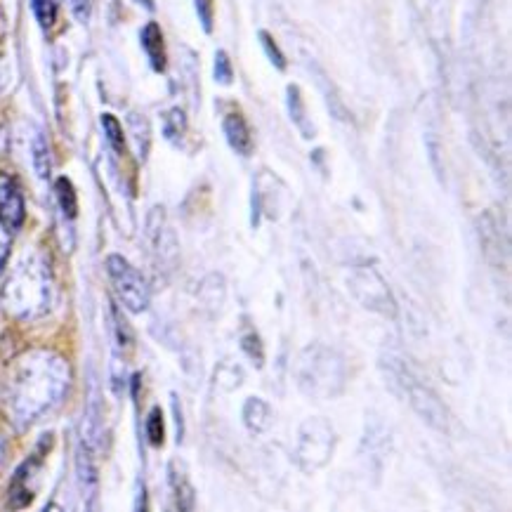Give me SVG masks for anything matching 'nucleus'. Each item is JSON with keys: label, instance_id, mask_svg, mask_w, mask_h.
Listing matches in <instances>:
<instances>
[{"label": "nucleus", "instance_id": "f257e3e1", "mask_svg": "<svg viewBox=\"0 0 512 512\" xmlns=\"http://www.w3.org/2000/svg\"><path fill=\"white\" fill-rule=\"evenodd\" d=\"M71 369L67 359L50 350H34L10 366L0 385V404L19 430L34 425L67 395Z\"/></svg>", "mask_w": 512, "mask_h": 512}, {"label": "nucleus", "instance_id": "f03ea898", "mask_svg": "<svg viewBox=\"0 0 512 512\" xmlns=\"http://www.w3.org/2000/svg\"><path fill=\"white\" fill-rule=\"evenodd\" d=\"M52 303L50 267L41 255H26L17 262L3 286V305L12 317L31 321L43 317Z\"/></svg>", "mask_w": 512, "mask_h": 512}, {"label": "nucleus", "instance_id": "7ed1b4c3", "mask_svg": "<svg viewBox=\"0 0 512 512\" xmlns=\"http://www.w3.org/2000/svg\"><path fill=\"white\" fill-rule=\"evenodd\" d=\"M293 378L298 390L307 397L319 402L336 399L347 387V361L333 347L312 343L295 359Z\"/></svg>", "mask_w": 512, "mask_h": 512}, {"label": "nucleus", "instance_id": "20e7f679", "mask_svg": "<svg viewBox=\"0 0 512 512\" xmlns=\"http://www.w3.org/2000/svg\"><path fill=\"white\" fill-rule=\"evenodd\" d=\"M338 432L326 418H307L298 430V442L293 449V461L307 475H314L331 463L336 454Z\"/></svg>", "mask_w": 512, "mask_h": 512}, {"label": "nucleus", "instance_id": "39448f33", "mask_svg": "<svg viewBox=\"0 0 512 512\" xmlns=\"http://www.w3.org/2000/svg\"><path fill=\"white\" fill-rule=\"evenodd\" d=\"M390 378L392 383L402 387L404 397L409 399L411 409L418 413L432 430L437 432H449V411L442 404V399L437 397V392L430 385L420 383L409 373L404 364H397L395 359L390 361Z\"/></svg>", "mask_w": 512, "mask_h": 512}, {"label": "nucleus", "instance_id": "423d86ee", "mask_svg": "<svg viewBox=\"0 0 512 512\" xmlns=\"http://www.w3.org/2000/svg\"><path fill=\"white\" fill-rule=\"evenodd\" d=\"M350 293L354 295V300L364 307V310L376 312L380 317L395 319L397 317V300L392 295L387 281L380 277L373 267H359L354 269L350 281Z\"/></svg>", "mask_w": 512, "mask_h": 512}, {"label": "nucleus", "instance_id": "0eeeda50", "mask_svg": "<svg viewBox=\"0 0 512 512\" xmlns=\"http://www.w3.org/2000/svg\"><path fill=\"white\" fill-rule=\"evenodd\" d=\"M107 274H109L111 284H114L118 300H121V305L126 307L128 312L140 314L147 310L149 298H152L147 279H144L126 258H121V255H109Z\"/></svg>", "mask_w": 512, "mask_h": 512}, {"label": "nucleus", "instance_id": "6e6552de", "mask_svg": "<svg viewBox=\"0 0 512 512\" xmlns=\"http://www.w3.org/2000/svg\"><path fill=\"white\" fill-rule=\"evenodd\" d=\"M24 222V196L15 185V180L0 173V227L8 232L22 227Z\"/></svg>", "mask_w": 512, "mask_h": 512}, {"label": "nucleus", "instance_id": "1a4fd4ad", "mask_svg": "<svg viewBox=\"0 0 512 512\" xmlns=\"http://www.w3.org/2000/svg\"><path fill=\"white\" fill-rule=\"evenodd\" d=\"M43 454H45V446L41 449V454H36L29 458L24 465H19L15 477H12V484H10V505L12 508H26L31 501H34V484H31V479L36 477V470L38 465L43 461Z\"/></svg>", "mask_w": 512, "mask_h": 512}, {"label": "nucleus", "instance_id": "9d476101", "mask_svg": "<svg viewBox=\"0 0 512 512\" xmlns=\"http://www.w3.org/2000/svg\"><path fill=\"white\" fill-rule=\"evenodd\" d=\"M104 437V420H102V404H100V395L93 387L88 397V406H85V416H83V428H81V442L88 446L90 451L100 449V442Z\"/></svg>", "mask_w": 512, "mask_h": 512}, {"label": "nucleus", "instance_id": "9b49d317", "mask_svg": "<svg viewBox=\"0 0 512 512\" xmlns=\"http://www.w3.org/2000/svg\"><path fill=\"white\" fill-rule=\"evenodd\" d=\"M76 479H78V487H81V494L85 498V505H93L97 496V468H95L93 451H90L83 442L78 444L76 449Z\"/></svg>", "mask_w": 512, "mask_h": 512}, {"label": "nucleus", "instance_id": "f8f14e48", "mask_svg": "<svg viewBox=\"0 0 512 512\" xmlns=\"http://www.w3.org/2000/svg\"><path fill=\"white\" fill-rule=\"evenodd\" d=\"M222 130H225V137L229 147L234 149L236 154L251 156L253 154V133L248 121L241 114H227L225 121H222Z\"/></svg>", "mask_w": 512, "mask_h": 512}, {"label": "nucleus", "instance_id": "ddd939ff", "mask_svg": "<svg viewBox=\"0 0 512 512\" xmlns=\"http://www.w3.org/2000/svg\"><path fill=\"white\" fill-rule=\"evenodd\" d=\"M241 418H244L248 432L262 435V432L272 428V406H269L262 397H248L244 402V409H241Z\"/></svg>", "mask_w": 512, "mask_h": 512}, {"label": "nucleus", "instance_id": "4468645a", "mask_svg": "<svg viewBox=\"0 0 512 512\" xmlns=\"http://www.w3.org/2000/svg\"><path fill=\"white\" fill-rule=\"evenodd\" d=\"M142 48L147 52L149 62H152V67L156 71H163L166 69V48H163V34L159 29V24L149 22L147 26L142 29Z\"/></svg>", "mask_w": 512, "mask_h": 512}, {"label": "nucleus", "instance_id": "2eb2a0df", "mask_svg": "<svg viewBox=\"0 0 512 512\" xmlns=\"http://www.w3.org/2000/svg\"><path fill=\"white\" fill-rule=\"evenodd\" d=\"M168 482H170V489H173V496H175V505L180 510H192L194 508V487L189 484V479L185 472L177 468V463H170L168 465Z\"/></svg>", "mask_w": 512, "mask_h": 512}, {"label": "nucleus", "instance_id": "dca6fc26", "mask_svg": "<svg viewBox=\"0 0 512 512\" xmlns=\"http://www.w3.org/2000/svg\"><path fill=\"white\" fill-rule=\"evenodd\" d=\"M288 111H291V121L303 133V137H314V126L310 118H307V109L298 85H288Z\"/></svg>", "mask_w": 512, "mask_h": 512}, {"label": "nucleus", "instance_id": "f3484780", "mask_svg": "<svg viewBox=\"0 0 512 512\" xmlns=\"http://www.w3.org/2000/svg\"><path fill=\"white\" fill-rule=\"evenodd\" d=\"M55 192H57V201H59V208H62V213L67 215V218H76L78 199H76L74 185H71L67 177H59Z\"/></svg>", "mask_w": 512, "mask_h": 512}, {"label": "nucleus", "instance_id": "a211bd4d", "mask_svg": "<svg viewBox=\"0 0 512 512\" xmlns=\"http://www.w3.org/2000/svg\"><path fill=\"white\" fill-rule=\"evenodd\" d=\"M241 350H244L246 357L251 359L255 366L265 364V347H262L260 336L255 333V328H246V331L241 333Z\"/></svg>", "mask_w": 512, "mask_h": 512}, {"label": "nucleus", "instance_id": "6ab92c4d", "mask_svg": "<svg viewBox=\"0 0 512 512\" xmlns=\"http://www.w3.org/2000/svg\"><path fill=\"white\" fill-rule=\"evenodd\" d=\"M130 128H133V137H135V144H137V156L144 161L147 159V152H149V142H152V137H149V123L147 118H142L140 114H130Z\"/></svg>", "mask_w": 512, "mask_h": 512}, {"label": "nucleus", "instance_id": "aec40b11", "mask_svg": "<svg viewBox=\"0 0 512 512\" xmlns=\"http://www.w3.org/2000/svg\"><path fill=\"white\" fill-rule=\"evenodd\" d=\"M102 128H104V133H107V140L111 144V149H114V152H118V154L126 152V140H123L121 123H118L111 114H104L102 116Z\"/></svg>", "mask_w": 512, "mask_h": 512}, {"label": "nucleus", "instance_id": "412c9836", "mask_svg": "<svg viewBox=\"0 0 512 512\" xmlns=\"http://www.w3.org/2000/svg\"><path fill=\"white\" fill-rule=\"evenodd\" d=\"M31 10L43 29H50L57 22V3L55 0H31Z\"/></svg>", "mask_w": 512, "mask_h": 512}, {"label": "nucleus", "instance_id": "4be33fe9", "mask_svg": "<svg viewBox=\"0 0 512 512\" xmlns=\"http://www.w3.org/2000/svg\"><path fill=\"white\" fill-rule=\"evenodd\" d=\"M34 168H36L38 177L50 175V149H48V142H45L43 135H38L34 140Z\"/></svg>", "mask_w": 512, "mask_h": 512}, {"label": "nucleus", "instance_id": "5701e85b", "mask_svg": "<svg viewBox=\"0 0 512 512\" xmlns=\"http://www.w3.org/2000/svg\"><path fill=\"white\" fill-rule=\"evenodd\" d=\"M147 437H149V442H152L154 446H161L163 444V437H166V425H163V413H161L159 406H154V409L149 411Z\"/></svg>", "mask_w": 512, "mask_h": 512}, {"label": "nucleus", "instance_id": "b1692460", "mask_svg": "<svg viewBox=\"0 0 512 512\" xmlns=\"http://www.w3.org/2000/svg\"><path fill=\"white\" fill-rule=\"evenodd\" d=\"M215 380H218L220 387H225V390H236V387L241 385V380H244V373H241L239 366L234 364H222L218 373H215Z\"/></svg>", "mask_w": 512, "mask_h": 512}, {"label": "nucleus", "instance_id": "393cba45", "mask_svg": "<svg viewBox=\"0 0 512 512\" xmlns=\"http://www.w3.org/2000/svg\"><path fill=\"white\" fill-rule=\"evenodd\" d=\"M260 43H262V48H265V52H267L269 62H272L274 67H277L279 71H284V69H286V57H284V52L279 50V45L274 43V38L269 36L267 31H260Z\"/></svg>", "mask_w": 512, "mask_h": 512}, {"label": "nucleus", "instance_id": "a878e982", "mask_svg": "<svg viewBox=\"0 0 512 512\" xmlns=\"http://www.w3.org/2000/svg\"><path fill=\"white\" fill-rule=\"evenodd\" d=\"M234 78V69H232V62H229L227 52H218L215 55V81L222 83V85H229Z\"/></svg>", "mask_w": 512, "mask_h": 512}, {"label": "nucleus", "instance_id": "bb28decb", "mask_svg": "<svg viewBox=\"0 0 512 512\" xmlns=\"http://www.w3.org/2000/svg\"><path fill=\"white\" fill-rule=\"evenodd\" d=\"M185 130H187L185 114H182L180 109L168 111V116H166V137H168V140H175V137L185 133Z\"/></svg>", "mask_w": 512, "mask_h": 512}, {"label": "nucleus", "instance_id": "cd10ccee", "mask_svg": "<svg viewBox=\"0 0 512 512\" xmlns=\"http://www.w3.org/2000/svg\"><path fill=\"white\" fill-rule=\"evenodd\" d=\"M194 5H196V15H199V22L210 34V31H213V17H215L213 0H194Z\"/></svg>", "mask_w": 512, "mask_h": 512}, {"label": "nucleus", "instance_id": "c85d7f7f", "mask_svg": "<svg viewBox=\"0 0 512 512\" xmlns=\"http://www.w3.org/2000/svg\"><path fill=\"white\" fill-rule=\"evenodd\" d=\"M71 15H74L78 22H88L90 15H93V0H67Z\"/></svg>", "mask_w": 512, "mask_h": 512}, {"label": "nucleus", "instance_id": "c756f323", "mask_svg": "<svg viewBox=\"0 0 512 512\" xmlns=\"http://www.w3.org/2000/svg\"><path fill=\"white\" fill-rule=\"evenodd\" d=\"M8 451H10V446H8V437H5L3 428H0V472H3L5 463H8Z\"/></svg>", "mask_w": 512, "mask_h": 512}, {"label": "nucleus", "instance_id": "7c9ffc66", "mask_svg": "<svg viewBox=\"0 0 512 512\" xmlns=\"http://www.w3.org/2000/svg\"><path fill=\"white\" fill-rule=\"evenodd\" d=\"M173 409L177 416V442H180L182 439V411H180V406H177V397H173Z\"/></svg>", "mask_w": 512, "mask_h": 512}, {"label": "nucleus", "instance_id": "2f4dec72", "mask_svg": "<svg viewBox=\"0 0 512 512\" xmlns=\"http://www.w3.org/2000/svg\"><path fill=\"white\" fill-rule=\"evenodd\" d=\"M5 260H8V241L0 239V269H3Z\"/></svg>", "mask_w": 512, "mask_h": 512}]
</instances>
